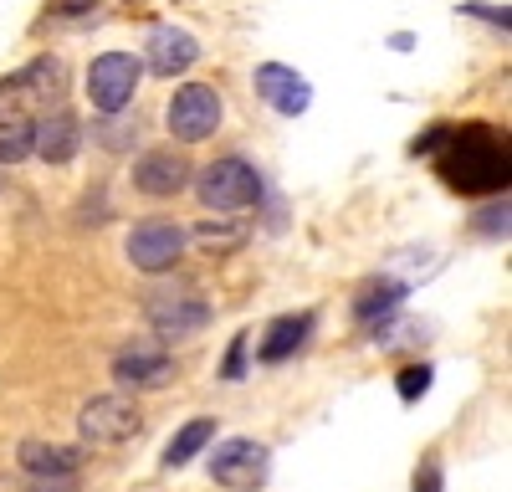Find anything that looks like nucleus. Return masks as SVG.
Here are the masks:
<instances>
[{
    "label": "nucleus",
    "mask_w": 512,
    "mask_h": 492,
    "mask_svg": "<svg viewBox=\"0 0 512 492\" xmlns=\"http://www.w3.org/2000/svg\"><path fill=\"white\" fill-rule=\"evenodd\" d=\"M256 98L272 103L282 118H297V113H308L313 88H308L303 72H292V67H282V62H262V67H256Z\"/></svg>",
    "instance_id": "10"
},
{
    "label": "nucleus",
    "mask_w": 512,
    "mask_h": 492,
    "mask_svg": "<svg viewBox=\"0 0 512 492\" xmlns=\"http://www.w3.org/2000/svg\"><path fill=\"white\" fill-rule=\"evenodd\" d=\"M200 57V41L180 26H154L149 31V72L159 77H175V72H190Z\"/></svg>",
    "instance_id": "13"
},
{
    "label": "nucleus",
    "mask_w": 512,
    "mask_h": 492,
    "mask_svg": "<svg viewBox=\"0 0 512 492\" xmlns=\"http://www.w3.org/2000/svg\"><path fill=\"white\" fill-rule=\"evenodd\" d=\"M62 88H67V67L57 57H36L26 72L0 82V118H26L31 103L52 108V98H62Z\"/></svg>",
    "instance_id": "5"
},
{
    "label": "nucleus",
    "mask_w": 512,
    "mask_h": 492,
    "mask_svg": "<svg viewBox=\"0 0 512 492\" xmlns=\"http://www.w3.org/2000/svg\"><path fill=\"white\" fill-rule=\"evenodd\" d=\"M221 118H226V103L221 93L210 88V82H185V88L169 98L164 108V123H169V134H175L180 144H200L221 129Z\"/></svg>",
    "instance_id": "3"
},
{
    "label": "nucleus",
    "mask_w": 512,
    "mask_h": 492,
    "mask_svg": "<svg viewBox=\"0 0 512 492\" xmlns=\"http://www.w3.org/2000/svg\"><path fill=\"white\" fill-rule=\"evenodd\" d=\"M272 472V451L251 436H231L210 451V482L231 487V492H256Z\"/></svg>",
    "instance_id": "4"
},
{
    "label": "nucleus",
    "mask_w": 512,
    "mask_h": 492,
    "mask_svg": "<svg viewBox=\"0 0 512 492\" xmlns=\"http://www.w3.org/2000/svg\"><path fill=\"white\" fill-rule=\"evenodd\" d=\"M139 77H144V62L134 52H103L93 57L88 67V98L98 113H123L139 93Z\"/></svg>",
    "instance_id": "6"
},
{
    "label": "nucleus",
    "mask_w": 512,
    "mask_h": 492,
    "mask_svg": "<svg viewBox=\"0 0 512 492\" xmlns=\"http://www.w3.org/2000/svg\"><path fill=\"white\" fill-rule=\"evenodd\" d=\"M149 318H154L159 334L185 339V334H195V328H205L210 308L200 298H190V293H175V298H149Z\"/></svg>",
    "instance_id": "15"
},
{
    "label": "nucleus",
    "mask_w": 512,
    "mask_h": 492,
    "mask_svg": "<svg viewBox=\"0 0 512 492\" xmlns=\"http://www.w3.org/2000/svg\"><path fill=\"white\" fill-rule=\"evenodd\" d=\"M205 441H216V421H210V416H200V421H185L180 431H175V441H169L164 446V467H185V462H195L200 457V446Z\"/></svg>",
    "instance_id": "18"
},
{
    "label": "nucleus",
    "mask_w": 512,
    "mask_h": 492,
    "mask_svg": "<svg viewBox=\"0 0 512 492\" xmlns=\"http://www.w3.org/2000/svg\"><path fill=\"white\" fill-rule=\"evenodd\" d=\"M441 180L461 195H507V144L487 129V123H466L441 144Z\"/></svg>",
    "instance_id": "1"
},
{
    "label": "nucleus",
    "mask_w": 512,
    "mask_h": 492,
    "mask_svg": "<svg viewBox=\"0 0 512 492\" xmlns=\"http://www.w3.org/2000/svg\"><path fill=\"white\" fill-rule=\"evenodd\" d=\"M405 293H410V277L379 272V277H369V287L359 293V303H354V318H359L364 328H384V323L395 318V308L405 303Z\"/></svg>",
    "instance_id": "14"
},
{
    "label": "nucleus",
    "mask_w": 512,
    "mask_h": 492,
    "mask_svg": "<svg viewBox=\"0 0 512 492\" xmlns=\"http://www.w3.org/2000/svg\"><path fill=\"white\" fill-rule=\"evenodd\" d=\"M477 231L487 236V241H497V236H507V195H492V205L477 216Z\"/></svg>",
    "instance_id": "22"
},
{
    "label": "nucleus",
    "mask_w": 512,
    "mask_h": 492,
    "mask_svg": "<svg viewBox=\"0 0 512 492\" xmlns=\"http://www.w3.org/2000/svg\"><path fill=\"white\" fill-rule=\"evenodd\" d=\"M113 375L134 390H154V385H169L175 380V359H169L159 344H128L118 359H113Z\"/></svg>",
    "instance_id": "11"
},
{
    "label": "nucleus",
    "mask_w": 512,
    "mask_h": 492,
    "mask_svg": "<svg viewBox=\"0 0 512 492\" xmlns=\"http://www.w3.org/2000/svg\"><path fill=\"white\" fill-rule=\"evenodd\" d=\"M415 492H441V462L436 457L415 472Z\"/></svg>",
    "instance_id": "26"
},
{
    "label": "nucleus",
    "mask_w": 512,
    "mask_h": 492,
    "mask_svg": "<svg viewBox=\"0 0 512 492\" xmlns=\"http://www.w3.org/2000/svg\"><path fill=\"white\" fill-rule=\"evenodd\" d=\"M190 246V231L175 221H139L134 236H128V262L139 272H169Z\"/></svg>",
    "instance_id": "7"
},
{
    "label": "nucleus",
    "mask_w": 512,
    "mask_h": 492,
    "mask_svg": "<svg viewBox=\"0 0 512 492\" xmlns=\"http://www.w3.org/2000/svg\"><path fill=\"white\" fill-rule=\"evenodd\" d=\"M195 195H200L205 211L236 216V211H246V205L262 200V175H256V164H251V159L226 154V159L205 164V170L195 175Z\"/></svg>",
    "instance_id": "2"
},
{
    "label": "nucleus",
    "mask_w": 512,
    "mask_h": 492,
    "mask_svg": "<svg viewBox=\"0 0 512 492\" xmlns=\"http://www.w3.org/2000/svg\"><path fill=\"white\" fill-rule=\"evenodd\" d=\"M16 462L31 472V477H72L82 467V451L77 446H57V441H21Z\"/></svg>",
    "instance_id": "17"
},
{
    "label": "nucleus",
    "mask_w": 512,
    "mask_h": 492,
    "mask_svg": "<svg viewBox=\"0 0 512 492\" xmlns=\"http://www.w3.org/2000/svg\"><path fill=\"white\" fill-rule=\"evenodd\" d=\"M139 426H144L139 405L123 400V395H93L88 405H82V416H77L82 441H98V446H113L123 436H134Z\"/></svg>",
    "instance_id": "8"
},
{
    "label": "nucleus",
    "mask_w": 512,
    "mask_h": 492,
    "mask_svg": "<svg viewBox=\"0 0 512 492\" xmlns=\"http://www.w3.org/2000/svg\"><path fill=\"white\" fill-rule=\"evenodd\" d=\"M190 185V159L180 149H144L134 164V190L149 200H169Z\"/></svg>",
    "instance_id": "9"
},
{
    "label": "nucleus",
    "mask_w": 512,
    "mask_h": 492,
    "mask_svg": "<svg viewBox=\"0 0 512 492\" xmlns=\"http://www.w3.org/2000/svg\"><path fill=\"white\" fill-rule=\"evenodd\" d=\"M246 344H251V334H236V339H231L226 364H221V375H226V380H241V375H246Z\"/></svg>",
    "instance_id": "23"
},
{
    "label": "nucleus",
    "mask_w": 512,
    "mask_h": 492,
    "mask_svg": "<svg viewBox=\"0 0 512 492\" xmlns=\"http://www.w3.org/2000/svg\"><path fill=\"white\" fill-rule=\"evenodd\" d=\"M31 134H36L31 118H0V164L31 159Z\"/></svg>",
    "instance_id": "19"
},
{
    "label": "nucleus",
    "mask_w": 512,
    "mask_h": 492,
    "mask_svg": "<svg viewBox=\"0 0 512 492\" xmlns=\"http://www.w3.org/2000/svg\"><path fill=\"white\" fill-rule=\"evenodd\" d=\"M466 16H477V21H487V26H512V16H507V6H482V0H472V6H461Z\"/></svg>",
    "instance_id": "24"
},
{
    "label": "nucleus",
    "mask_w": 512,
    "mask_h": 492,
    "mask_svg": "<svg viewBox=\"0 0 512 492\" xmlns=\"http://www.w3.org/2000/svg\"><path fill=\"white\" fill-rule=\"evenodd\" d=\"M195 236H200L205 252H231V246H241V236H246V231H241V226H216V221H205Z\"/></svg>",
    "instance_id": "21"
},
{
    "label": "nucleus",
    "mask_w": 512,
    "mask_h": 492,
    "mask_svg": "<svg viewBox=\"0 0 512 492\" xmlns=\"http://www.w3.org/2000/svg\"><path fill=\"white\" fill-rule=\"evenodd\" d=\"M308 334H313V313H282V318H272V328L262 334L256 359H262V364H282V359H292L297 349L308 344Z\"/></svg>",
    "instance_id": "16"
},
{
    "label": "nucleus",
    "mask_w": 512,
    "mask_h": 492,
    "mask_svg": "<svg viewBox=\"0 0 512 492\" xmlns=\"http://www.w3.org/2000/svg\"><path fill=\"white\" fill-rule=\"evenodd\" d=\"M446 139H451V123H436L431 134H420V139L410 144V154H436V149H441Z\"/></svg>",
    "instance_id": "25"
},
{
    "label": "nucleus",
    "mask_w": 512,
    "mask_h": 492,
    "mask_svg": "<svg viewBox=\"0 0 512 492\" xmlns=\"http://www.w3.org/2000/svg\"><path fill=\"white\" fill-rule=\"evenodd\" d=\"M431 380H436V369H431V364L420 359V364H405V369H400L395 390H400V400H405V405H415V400H420L425 390H431Z\"/></svg>",
    "instance_id": "20"
},
{
    "label": "nucleus",
    "mask_w": 512,
    "mask_h": 492,
    "mask_svg": "<svg viewBox=\"0 0 512 492\" xmlns=\"http://www.w3.org/2000/svg\"><path fill=\"white\" fill-rule=\"evenodd\" d=\"M77 144H82V123L67 108L47 113V118L36 123V134H31V154L47 159V164H72L77 159Z\"/></svg>",
    "instance_id": "12"
}]
</instances>
